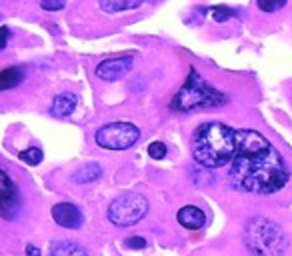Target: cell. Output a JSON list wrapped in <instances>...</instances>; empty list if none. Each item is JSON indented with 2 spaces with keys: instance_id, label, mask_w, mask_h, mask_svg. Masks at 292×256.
<instances>
[{
  "instance_id": "22",
  "label": "cell",
  "mask_w": 292,
  "mask_h": 256,
  "mask_svg": "<svg viewBox=\"0 0 292 256\" xmlns=\"http://www.w3.org/2000/svg\"><path fill=\"white\" fill-rule=\"evenodd\" d=\"M8 40H10V28L8 26H0V50L6 48Z\"/></svg>"
},
{
  "instance_id": "21",
  "label": "cell",
  "mask_w": 292,
  "mask_h": 256,
  "mask_svg": "<svg viewBox=\"0 0 292 256\" xmlns=\"http://www.w3.org/2000/svg\"><path fill=\"white\" fill-rule=\"evenodd\" d=\"M40 6L48 12H58L64 8V0H40Z\"/></svg>"
},
{
  "instance_id": "20",
  "label": "cell",
  "mask_w": 292,
  "mask_h": 256,
  "mask_svg": "<svg viewBox=\"0 0 292 256\" xmlns=\"http://www.w3.org/2000/svg\"><path fill=\"white\" fill-rule=\"evenodd\" d=\"M124 246L130 248V250H142L146 246V240L142 236H130V238L124 240Z\"/></svg>"
},
{
  "instance_id": "17",
  "label": "cell",
  "mask_w": 292,
  "mask_h": 256,
  "mask_svg": "<svg viewBox=\"0 0 292 256\" xmlns=\"http://www.w3.org/2000/svg\"><path fill=\"white\" fill-rule=\"evenodd\" d=\"M166 154H168V148H166L164 142L154 140V142L148 144V156H150V158H154V160H162V158H166Z\"/></svg>"
},
{
  "instance_id": "4",
  "label": "cell",
  "mask_w": 292,
  "mask_h": 256,
  "mask_svg": "<svg viewBox=\"0 0 292 256\" xmlns=\"http://www.w3.org/2000/svg\"><path fill=\"white\" fill-rule=\"evenodd\" d=\"M244 244L252 256H282L288 240L276 222L264 216H254L244 226Z\"/></svg>"
},
{
  "instance_id": "16",
  "label": "cell",
  "mask_w": 292,
  "mask_h": 256,
  "mask_svg": "<svg viewBox=\"0 0 292 256\" xmlns=\"http://www.w3.org/2000/svg\"><path fill=\"white\" fill-rule=\"evenodd\" d=\"M18 158H20L24 164L38 166V164L42 162V158H44V152H42V148H38V146H30V148L20 150V152H18Z\"/></svg>"
},
{
  "instance_id": "18",
  "label": "cell",
  "mask_w": 292,
  "mask_h": 256,
  "mask_svg": "<svg viewBox=\"0 0 292 256\" xmlns=\"http://www.w3.org/2000/svg\"><path fill=\"white\" fill-rule=\"evenodd\" d=\"M256 4H258V8L262 12L272 14V12H278L280 8H284L286 6V0H256Z\"/></svg>"
},
{
  "instance_id": "2",
  "label": "cell",
  "mask_w": 292,
  "mask_h": 256,
  "mask_svg": "<svg viewBox=\"0 0 292 256\" xmlns=\"http://www.w3.org/2000/svg\"><path fill=\"white\" fill-rule=\"evenodd\" d=\"M236 130L222 122H204L192 132V158L202 168H220L232 162L236 152Z\"/></svg>"
},
{
  "instance_id": "10",
  "label": "cell",
  "mask_w": 292,
  "mask_h": 256,
  "mask_svg": "<svg viewBox=\"0 0 292 256\" xmlns=\"http://www.w3.org/2000/svg\"><path fill=\"white\" fill-rule=\"evenodd\" d=\"M176 220L186 230H200L206 224V214L202 208H198L194 204H186L176 212Z\"/></svg>"
},
{
  "instance_id": "15",
  "label": "cell",
  "mask_w": 292,
  "mask_h": 256,
  "mask_svg": "<svg viewBox=\"0 0 292 256\" xmlns=\"http://www.w3.org/2000/svg\"><path fill=\"white\" fill-rule=\"evenodd\" d=\"M22 80H24V70L20 66L4 68L0 72V92L2 90H10V88H16Z\"/></svg>"
},
{
  "instance_id": "14",
  "label": "cell",
  "mask_w": 292,
  "mask_h": 256,
  "mask_svg": "<svg viewBox=\"0 0 292 256\" xmlns=\"http://www.w3.org/2000/svg\"><path fill=\"white\" fill-rule=\"evenodd\" d=\"M102 176V166L98 162H84L80 164L74 172H72V182L76 184H88V182H94Z\"/></svg>"
},
{
  "instance_id": "23",
  "label": "cell",
  "mask_w": 292,
  "mask_h": 256,
  "mask_svg": "<svg viewBox=\"0 0 292 256\" xmlns=\"http://www.w3.org/2000/svg\"><path fill=\"white\" fill-rule=\"evenodd\" d=\"M26 256H42L40 248L34 246V244H26Z\"/></svg>"
},
{
  "instance_id": "11",
  "label": "cell",
  "mask_w": 292,
  "mask_h": 256,
  "mask_svg": "<svg viewBox=\"0 0 292 256\" xmlns=\"http://www.w3.org/2000/svg\"><path fill=\"white\" fill-rule=\"evenodd\" d=\"M78 106V96L72 94V92H62V94H56L52 104H50V112L52 116L56 118H68Z\"/></svg>"
},
{
  "instance_id": "8",
  "label": "cell",
  "mask_w": 292,
  "mask_h": 256,
  "mask_svg": "<svg viewBox=\"0 0 292 256\" xmlns=\"http://www.w3.org/2000/svg\"><path fill=\"white\" fill-rule=\"evenodd\" d=\"M132 66H134L132 56H114V58L102 60V62L94 68V74H96L100 80L114 82V80L124 78V76L132 70Z\"/></svg>"
},
{
  "instance_id": "6",
  "label": "cell",
  "mask_w": 292,
  "mask_h": 256,
  "mask_svg": "<svg viewBox=\"0 0 292 256\" xmlns=\"http://www.w3.org/2000/svg\"><path fill=\"white\" fill-rule=\"evenodd\" d=\"M140 138L138 126L132 122H110L96 130L94 142L104 150H128Z\"/></svg>"
},
{
  "instance_id": "13",
  "label": "cell",
  "mask_w": 292,
  "mask_h": 256,
  "mask_svg": "<svg viewBox=\"0 0 292 256\" xmlns=\"http://www.w3.org/2000/svg\"><path fill=\"white\" fill-rule=\"evenodd\" d=\"M146 0H98V6L104 14H122V12H130L136 10L144 4Z\"/></svg>"
},
{
  "instance_id": "3",
  "label": "cell",
  "mask_w": 292,
  "mask_h": 256,
  "mask_svg": "<svg viewBox=\"0 0 292 256\" xmlns=\"http://www.w3.org/2000/svg\"><path fill=\"white\" fill-rule=\"evenodd\" d=\"M228 98L214 86H210L196 68L188 70V76L180 90L174 94L170 108L176 112H192V110H206V108H216L226 104Z\"/></svg>"
},
{
  "instance_id": "9",
  "label": "cell",
  "mask_w": 292,
  "mask_h": 256,
  "mask_svg": "<svg viewBox=\"0 0 292 256\" xmlns=\"http://www.w3.org/2000/svg\"><path fill=\"white\" fill-rule=\"evenodd\" d=\"M52 220L62 228L78 230L84 224V214L72 202H58L52 206Z\"/></svg>"
},
{
  "instance_id": "19",
  "label": "cell",
  "mask_w": 292,
  "mask_h": 256,
  "mask_svg": "<svg viewBox=\"0 0 292 256\" xmlns=\"http://www.w3.org/2000/svg\"><path fill=\"white\" fill-rule=\"evenodd\" d=\"M210 14L216 22H226L228 18L234 16V10H230L228 6H214V8H210Z\"/></svg>"
},
{
  "instance_id": "7",
  "label": "cell",
  "mask_w": 292,
  "mask_h": 256,
  "mask_svg": "<svg viewBox=\"0 0 292 256\" xmlns=\"http://www.w3.org/2000/svg\"><path fill=\"white\" fill-rule=\"evenodd\" d=\"M22 208V198L16 182L10 178V174L0 168V218L14 220L18 218Z\"/></svg>"
},
{
  "instance_id": "1",
  "label": "cell",
  "mask_w": 292,
  "mask_h": 256,
  "mask_svg": "<svg viewBox=\"0 0 292 256\" xmlns=\"http://www.w3.org/2000/svg\"><path fill=\"white\" fill-rule=\"evenodd\" d=\"M236 152L230 162V182L244 192L274 194L290 178L276 146L256 130H236Z\"/></svg>"
},
{
  "instance_id": "12",
  "label": "cell",
  "mask_w": 292,
  "mask_h": 256,
  "mask_svg": "<svg viewBox=\"0 0 292 256\" xmlns=\"http://www.w3.org/2000/svg\"><path fill=\"white\" fill-rule=\"evenodd\" d=\"M48 254L50 256H88V250L78 244V242H72V240H52L50 242V248H48Z\"/></svg>"
},
{
  "instance_id": "5",
  "label": "cell",
  "mask_w": 292,
  "mask_h": 256,
  "mask_svg": "<svg viewBox=\"0 0 292 256\" xmlns=\"http://www.w3.org/2000/svg\"><path fill=\"white\" fill-rule=\"evenodd\" d=\"M148 208V200L140 192H122L108 204L106 218L118 228H128L144 218Z\"/></svg>"
}]
</instances>
